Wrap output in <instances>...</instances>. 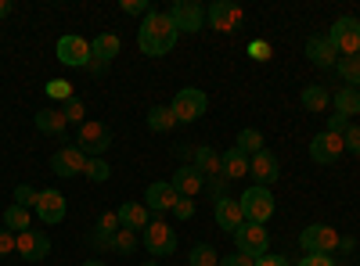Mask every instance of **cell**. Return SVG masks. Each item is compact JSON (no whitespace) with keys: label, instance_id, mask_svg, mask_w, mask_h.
I'll return each instance as SVG.
<instances>
[{"label":"cell","instance_id":"obj_32","mask_svg":"<svg viewBox=\"0 0 360 266\" xmlns=\"http://www.w3.org/2000/svg\"><path fill=\"white\" fill-rule=\"evenodd\" d=\"M188 266H220V255H217V248L213 245H195L191 252H188Z\"/></svg>","mask_w":360,"mask_h":266},{"label":"cell","instance_id":"obj_14","mask_svg":"<svg viewBox=\"0 0 360 266\" xmlns=\"http://www.w3.org/2000/svg\"><path fill=\"white\" fill-rule=\"evenodd\" d=\"M83 169H86V155L79 152L76 144H69V147H62V152L51 155V173L54 176H65L69 180V176H79Z\"/></svg>","mask_w":360,"mask_h":266},{"label":"cell","instance_id":"obj_5","mask_svg":"<svg viewBox=\"0 0 360 266\" xmlns=\"http://www.w3.org/2000/svg\"><path fill=\"white\" fill-rule=\"evenodd\" d=\"M141 245L152 252V255H159V259H166V255H173L176 252V234H173V227L169 223H162V220H152L144 230H141Z\"/></svg>","mask_w":360,"mask_h":266},{"label":"cell","instance_id":"obj_24","mask_svg":"<svg viewBox=\"0 0 360 266\" xmlns=\"http://www.w3.org/2000/svg\"><path fill=\"white\" fill-rule=\"evenodd\" d=\"M65 115L62 112H58V108H40L37 112V130L40 133H47V137H62L65 133Z\"/></svg>","mask_w":360,"mask_h":266},{"label":"cell","instance_id":"obj_37","mask_svg":"<svg viewBox=\"0 0 360 266\" xmlns=\"http://www.w3.org/2000/svg\"><path fill=\"white\" fill-rule=\"evenodd\" d=\"M119 230V216L108 209V213H101L98 216V223H94V234H108V238H112V234Z\"/></svg>","mask_w":360,"mask_h":266},{"label":"cell","instance_id":"obj_48","mask_svg":"<svg viewBox=\"0 0 360 266\" xmlns=\"http://www.w3.org/2000/svg\"><path fill=\"white\" fill-rule=\"evenodd\" d=\"M249 54L256 58V62H266V58H270V44H252Z\"/></svg>","mask_w":360,"mask_h":266},{"label":"cell","instance_id":"obj_8","mask_svg":"<svg viewBox=\"0 0 360 266\" xmlns=\"http://www.w3.org/2000/svg\"><path fill=\"white\" fill-rule=\"evenodd\" d=\"M76 147L86 155V159H101L108 147H112V133L105 123H83L79 133H76Z\"/></svg>","mask_w":360,"mask_h":266},{"label":"cell","instance_id":"obj_23","mask_svg":"<svg viewBox=\"0 0 360 266\" xmlns=\"http://www.w3.org/2000/svg\"><path fill=\"white\" fill-rule=\"evenodd\" d=\"M119 47H123V44H119L115 33H101V36H94V44H90V54H94V62H98V65L108 69L112 58H119Z\"/></svg>","mask_w":360,"mask_h":266},{"label":"cell","instance_id":"obj_29","mask_svg":"<svg viewBox=\"0 0 360 266\" xmlns=\"http://www.w3.org/2000/svg\"><path fill=\"white\" fill-rule=\"evenodd\" d=\"M234 147H238V152H245V155L252 159V155H259V152H263V133L249 126V130H242V133H238Z\"/></svg>","mask_w":360,"mask_h":266},{"label":"cell","instance_id":"obj_22","mask_svg":"<svg viewBox=\"0 0 360 266\" xmlns=\"http://www.w3.org/2000/svg\"><path fill=\"white\" fill-rule=\"evenodd\" d=\"M115 216H119V227L137 230V234L152 223V220H148V205H144V201H123V205L115 209Z\"/></svg>","mask_w":360,"mask_h":266},{"label":"cell","instance_id":"obj_39","mask_svg":"<svg viewBox=\"0 0 360 266\" xmlns=\"http://www.w3.org/2000/svg\"><path fill=\"white\" fill-rule=\"evenodd\" d=\"M47 94L69 101V98H72V83H65V79H51V83H47Z\"/></svg>","mask_w":360,"mask_h":266},{"label":"cell","instance_id":"obj_1","mask_svg":"<svg viewBox=\"0 0 360 266\" xmlns=\"http://www.w3.org/2000/svg\"><path fill=\"white\" fill-rule=\"evenodd\" d=\"M176 25L169 18V11H148L141 18V29H137V47L148 54V58H162L173 51L176 44Z\"/></svg>","mask_w":360,"mask_h":266},{"label":"cell","instance_id":"obj_44","mask_svg":"<svg viewBox=\"0 0 360 266\" xmlns=\"http://www.w3.org/2000/svg\"><path fill=\"white\" fill-rule=\"evenodd\" d=\"M220 266H256V259H249V255H242V252H231V255L220 259Z\"/></svg>","mask_w":360,"mask_h":266},{"label":"cell","instance_id":"obj_34","mask_svg":"<svg viewBox=\"0 0 360 266\" xmlns=\"http://www.w3.org/2000/svg\"><path fill=\"white\" fill-rule=\"evenodd\" d=\"M83 176H86V180H94V184H105L108 176H112V169H108V162H105V159H86Z\"/></svg>","mask_w":360,"mask_h":266},{"label":"cell","instance_id":"obj_25","mask_svg":"<svg viewBox=\"0 0 360 266\" xmlns=\"http://www.w3.org/2000/svg\"><path fill=\"white\" fill-rule=\"evenodd\" d=\"M220 159H224V180H238V176H249V155H245V152H238V147H227Z\"/></svg>","mask_w":360,"mask_h":266},{"label":"cell","instance_id":"obj_6","mask_svg":"<svg viewBox=\"0 0 360 266\" xmlns=\"http://www.w3.org/2000/svg\"><path fill=\"white\" fill-rule=\"evenodd\" d=\"M238 205H242V216L249 223H266L274 216V194H270V187H249L238 198Z\"/></svg>","mask_w":360,"mask_h":266},{"label":"cell","instance_id":"obj_11","mask_svg":"<svg viewBox=\"0 0 360 266\" xmlns=\"http://www.w3.org/2000/svg\"><path fill=\"white\" fill-rule=\"evenodd\" d=\"M205 22L217 29V33H234L238 25H242V8L231 4V0H213L205 11Z\"/></svg>","mask_w":360,"mask_h":266},{"label":"cell","instance_id":"obj_9","mask_svg":"<svg viewBox=\"0 0 360 266\" xmlns=\"http://www.w3.org/2000/svg\"><path fill=\"white\" fill-rule=\"evenodd\" d=\"M169 18L176 25V33H202L205 29V8L198 0H176L169 8Z\"/></svg>","mask_w":360,"mask_h":266},{"label":"cell","instance_id":"obj_50","mask_svg":"<svg viewBox=\"0 0 360 266\" xmlns=\"http://www.w3.org/2000/svg\"><path fill=\"white\" fill-rule=\"evenodd\" d=\"M15 11V4H11V0H0V18H8Z\"/></svg>","mask_w":360,"mask_h":266},{"label":"cell","instance_id":"obj_43","mask_svg":"<svg viewBox=\"0 0 360 266\" xmlns=\"http://www.w3.org/2000/svg\"><path fill=\"white\" fill-rule=\"evenodd\" d=\"M112 238H115V234H112ZM112 238H108V234H90V245H94L98 252H115Z\"/></svg>","mask_w":360,"mask_h":266},{"label":"cell","instance_id":"obj_51","mask_svg":"<svg viewBox=\"0 0 360 266\" xmlns=\"http://www.w3.org/2000/svg\"><path fill=\"white\" fill-rule=\"evenodd\" d=\"M83 266H105V259H86Z\"/></svg>","mask_w":360,"mask_h":266},{"label":"cell","instance_id":"obj_46","mask_svg":"<svg viewBox=\"0 0 360 266\" xmlns=\"http://www.w3.org/2000/svg\"><path fill=\"white\" fill-rule=\"evenodd\" d=\"M299 266H335V259L332 255H307Z\"/></svg>","mask_w":360,"mask_h":266},{"label":"cell","instance_id":"obj_33","mask_svg":"<svg viewBox=\"0 0 360 266\" xmlns=\"http://www.w3.org/2000/svg\"><path fill=\"white\" fill-rule=\"evenodd\" d=\"M112 245H115V252L130 255V252L141 245V234H137V230H127V227H119V230H115V238H112Z\"/></svg>","mask_w":360,"mask_h":266},{"label":"cell","instance_id":"obj_38","mask_svg":"<svg viewBox=\"0 0 360 266\" xmlns=\"http://www.w3.org/2000/svg\"><path fill=\"white\" fill-rule=\"evenodd\" d=\"M119 8H123V15H148V11H155L148 0H119Z\"/></svg>","mask_w":360,"mask_h":266},{"label":"cell","instance_id":"obj_42","mask_svg":"<svg viewBox=\"0 0 360 266\" xmlns=\"http://www.w3.org/2000/svg\"><path fill=\"white\" fill-rule=\"evenodd\" d=\"M324 130H328V133H339V137H342V133L349 130V119H342V115H328V126H324Z\"/></svg>","mask_w":360,"mask_h":266},{"label":"cell","instance_id":"obj_36","mask_svg":"<svg viewBox=\"0 0 360 266\" xmlns=\"http://www.w3.org/2000/svg\"><path fill=\"white\" fill-rule=\"evenodd\" d=\"M37 194L40 191H33L29 184H18L15 187V205H22V209H37Z\"/></svg>","mask_w":360,"mask_h":266},{"label":"cell","instance_id":"obj_19","mask_svg":"<svg viewBox=\"0 0 360 266\" xmlns=\"http://www.w3.org/2000/svg\"><path fill=\"white\" fill-rule=\"evenodd\" d=\"M307 58H310L314 65H321V69H332V65H339V58H342V54L335 51L332 40L321 33V36H310V40H307Z\"/></svg>","mask_w":360,"mask_h":266},{"label":"cell","instance_id":"obj_3","mask_svg":"<svg viewBox=\"0 0 360 266\" xmlns=\"http://www.w3.org/2000/svg\"><path fill=\"white\" fill-rule=\"evenodd\" d=\"M205 108H209V98H205V91H198V86H180L176 98H173V105H169V112H173L176 123H195V119H202Z\"/></svg>","mask_w":360,"mask_h":266},{"label":"cell","instance_id":"obj_26","mask_svg":"<svg viewBox=\"0 0 360 266\" xmlns=\"http://www.w3.org/2000/svg\"><path fill=\"white\" fill-rule=\"evenodd\" d=\"M332 105H335V115H342V119H349V115H360V91H353V86H342L339 94H332Z\"/></svg>","mask_w":360,"mask_h":266},{"label":"cell","instance_id":"obj_16","mask_svg":"<svg viewBox=\"0 0 360 266\" xmlns=\"http://www.w3.org/2000/svg\"><path fill=\"white\" fill-rule=\"evenodd\" d=\"M37 216L44 220V223H62L65 220V194L62 191H54V187H47V191H40L37 194Z\"/></svg>","mask_w":360,"mask_h":266},{"label":"cell","instance_id":"obj_41","mask_svg":"<svg viewBox=\"0 0 360 266\" xmlns=\"http://www.w3.org/2000/svg\"><path fill=\"white\" fill-rule=\"evenodd\" d=\"M173 216H176V220H191V216H195V201H191V198H176Z\"/></svg>","mask_w":360,"mask_h":266},{"label":"cell","instance_id":"obj_20","mask_svg":"<svg viewBox=\"0 0 360 266\" xmlns=\"http://www.w3.org/2000/svg\"><path fill=\"white\" fill-rule=\"evenodd\" d=\"M191 166L202 173V176H209V180H224V159H220V152H213V147H195V155H191Z\"/></svg>","mask_w":360,"mask_h":266},{"label":"cell","instance_id":"obj_45","mask_svg":"<svg viewBox=\"0 0 360 266\" xmlns=\"http://www.w3.org/2000/svg\"><path fill=\"white\" fill-rule=\"evenodd\" d=\"M15 252V234L4 227V230H0V259H4V255H11Z\"/></svg>","mask_w":360,"mask_h":266},{"label":"cell","instance_id":"obj_30","mask_svg":"<svg viewBox=\"0 0 360 266\" xmlns=\"http://www.w3.org/2000/svg\"><path fill=\"white\" fill-rule=\"evenodd\" d=\"M4 227L11 234L29 230V227H33V223H29V209H22V205H8V209H4Z\"/></svg>","mask_w":360,"mask_h":266},{"label":"cell","instance_id":"obj_27","mask_svg":"<svg viewBox=\"0 0 360 266\" xmlns=\"http://www.w3.org/2000/svg\"><path fill=\"white\" fill-rule=\"evenodd\" d=\"M173 126H176V119H173V112L166 105H155L152 112H148V130L152 133H169Z\"/></svg>","mask_w":360,"mask_h":266},{"label":"cell","instance_id":"obj_49","mask_svg":"<svg viewBox=\"0 0 360 266\" xmlns=\"http://www.w3.org/2000/svg\"><path fill=\"white\" fill-rule=\"evenodd\" d=\"M353 248H356L353 238H339V252H353Z\"/></svg>","mask_w":360,"mask_h":266},{"label":"cell","instance_id":"obj_2","mask_svg":"<svg viewBox=\"0 0 360 266\" xmlns=\"http://www.w3.org/2000/svg\"><path fill=\"white\" fill-rule=\"evenodd\" d=\"M339 238H342V234L335 227L310 223L303 234H299V248H303L307 255H332V252H339Z\"/></svg>","mask_w":360,"mask_h":266},{"label":"cell","instance_id":"obj_28","mask_svg":"<svg viewBox=\"0 0 360 266\" xmlns=\"http://www.w3.org/2000/svg\"><path fill=\"white\" fill-rule=\"evenodd\" d=\"M328 105H332V94H328L324 86H307V91H303V108H307V112L321 115Z\"/></svg>","mask_w":360,"mask_h":266},{"label":"cell","instance_id":"obj_12","mask_svg":"<svg viewBox=\"0 0 360 266\" xmlns=\"http://www.w3.org/2000/svg\"><path fill=\"white\" fill-rule=\"evenodd\" d=\"M15 252L25 259V262H40V259H47V252H51V241H47V234H40V230H22V234H15Z\"/></svg>","mask_w":360,"mask_h":266},{"label":"cell","instance_id":"obj_7","mask_svg":"<svg viewBox=\"0 0 360 266\" xmlns=\"http://www.w3.org/2000/svg\"><path fill=\"white\" fill-rule=\"evenodd\" d=\"M328 40L335 44V51H339L342 58L360 54V18H353V15L335 18V25L328 29Z\"/></svg>","mask_w":360,"mask_h":266},{"label":"cell","instance_id":"obj_13","mask_svg":"<svg viewBox=\"0 0 360 266\" xmlns=\"http://www.w3.org/2000/svg\"><path fill=\"white\" fill-rule=\"evenodd\" d=\"M58 62L72 65V69H86L94 62V54H90V44L83 36H62L58 40Z\"/></svg>","mask_w":360,"mask_h":266},{"label":"cell","instance_id":"obj_47","mask_svg":"<svg viewBox=\"0 0 360 266\" xmlns=\"http://www.w3.org/2000/svg\"><path fill=\"white\" fill-rule=\"evenodd\" d=\"M256 266H288V259H285V255H270V252H266V255H259V259H256Z\"/></svg>","mask_w":360,"mask_h":266},{"label":"cell","instance_id":"obj_17","mask_svg":"<svg viewBox=\"0 0 360 266\" xmlns=\"http://www.w3.org/2000/svg\"><path fill=\"white\" fill-rule=\"evenodd\" d=\"M169 184H173V191H176L180 198H195V194L205 187V176H202L191 162H180V169L173 173V180H169Z\"/></svg>","mask_w":360,"mask_h":266},{"label":"cell","instance_id":"obj_10","mask_svg":"<svg viewBox=\"0 0 360 266\" xmlns=\"http://www.w3.org/2000/svg\"><path fill=\"white\" fill-rule=\"evenodd\" d=\"M342 152H346V144H342V137H339V133L321 130V133L310 140V159H314L317 166H332V162H339V159H342Z\"/></svg>","mask_w":360,"mask_h":266},{"label":"cell","instance_id":"obj_35","mask_svg":"<svg viewBox=\"0 0 360 266\" xmlns=\"http://www.w3.org/2000/svg\"><path fill=\"white\" fill-rule=\"evenodd\" d=\"M62 115H65V123H79V126H83V115H86V105H83L79 98H69V101L62 105Z\"/></svg>","mask_w":360,"mask_h":266},{"label":"cell","instance_id":"obj_31","mask_svg":"<svg viewBox=\"0 0 360 266\" xmlns=\"http://www.w3.org/2000/svg\"><path fill=\"white\" fill-rule=\"evenodd\" d=\"M339 76L346 79V86H353V91H356V86H360V54H349V58H339Z\"/></svg>","mask_w":360,"mask_h":266},{"label":"cell","instance_id":"obj_21","mask_svg":"<svg viewBox=\"0 0 360 266\" xmlns=\"http://www.w3.org/2000/svg\"><path fill=\"white\" fill-rule=\"evenodd\" d=\"M217 223H220V230H227V234H234L238 227L245 223L238 198H231V194H220V198H217Z\"/></svg>","mask_w":360,"mask_h":266},{"label":"cell","instance_id":"obj_15","mask_svg":"<svg viewBox=\"0 0 360 266\" xmlns=\"http://www.w3.org/2000/svg\"><path fill=\"white\" fill-rule=\"evenodd\" d=\"M249 176H256V187H270L281 176V166H278V155L274 152H263L249 159Z\"/></svg>","mask_w":360,"mask_h":266},{"label":"cell","instance_id":"obj_4","mask_svg":"<svg viewBox=\"0 0 360 266\" xmlns=\"http://www.w3.org/2000/svg\"><path fill=\"white\" fill-rule=\"evenodd\" d=\"M234 252H242V255H249V259H259V255H266V245H270V230H266V223H242L234 234Z\"/></svg>","mask_w":360,"mask_h":266},{"label":"cell","instance_id":"obj_40","mask_svg":"<svg viewBox=\"0 0 360 266\" xmlns=\"http://www.w3.org/2000/svg\"><path fill=\"white\" fill-rule=\"evenodd\" d=\"M342 144H346V152L360 155V126H356V123H349V130L342 133Z\"/></svg>","mask_w":360,"mask_h":266},{"label":"cell","instance_id":"obj_18","mask_svg":"<svg viewBox=\"0 0 360 266\" xmlns=\"http://www.w3.org/2000/svg\"><path fill=\"white\" fill-rule=\"evenodd\" d=\"M176 191H173V184H166V180H155V184H148V191H144V205L152 213H173V205H176Z\"/></svg>","mask_w":360,"mask_h":266},{"label":"cell","instance_id":"obj_52","mask_svg":"<svg viewBox=\"0 0 360 266\" xmlns=\"http://www.w3.org/2000/svg\"><path fill=\"white\" fill-rule=\"evenodd\" d=\"M141 266H159V262H141Z\"/></svg>","mask_w":360,"mask_h":266}]
</instances>
